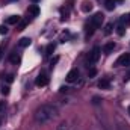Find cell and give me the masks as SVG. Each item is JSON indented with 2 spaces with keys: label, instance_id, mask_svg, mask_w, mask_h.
<instances>
[{
  "label": "cell",
  "instance_id": "8fae6325",
  "mask_svg": "<svg viewBox=\"0 0 130 130\" xmlns=\"http://www.w3.org/2000/svg\"><path fill=\"white\" fill-rule=\"evenodd\" d=\"M98 88H101V89H110V82L107 79H101L98 82Z\"/></svg>",
  "mask_w": 130,
  "mask_h": 130
},
{
  "label": "cell",
  "instance_id": "6da1fadb",
  "mask_svg": "<svg viewBox=\"0 0 130 130\" xmlns=\"http://www.w3.org/2000/svg\"><path fill=\"white\" fill-rule=\"evenodd\" d=\"M59 115V109L55 104H42L35 112V121L38 124H47Z\"/></svg>",
  "mask_w": 130,
  "mask_h": 130
},
{
  "label": "cell",
  "instance_id": "4316f807",
  "mask_svg": "<svg viewBox=\"0 0 130 130\" xmlns=\"http://www.w3.org/2000/svg\"><path fill=\"white\" fill-rule=\"evenodd\" d=\"M65 91H68V88L67 86H61V92H65Z\"/></svg>",
  "mask_w": 130,
  "mask_h": 130
},
{
  "label": "cell",
  "instance_id": "5bb4252c",
  "mask_svg": "<svg viewBox=\"0 0 130 130\" xmlns=\"http://www.w3.org/2000/svg\"><path fill=\"white\" fill-rule=\"evenodd\" d=\"M9 61L12 62V64L18 65L20 62H21V59H20V56L17 55V53H11V56H9Z\"/></svg>",
  "mask_w": 130,
  "mask_h": 130
},
{
  "label": "cell",
  "instance_id": "9c48e42d",
  "mask_svg": "<svg viewBox=\"0 0 130 130\" xmlns=\"http://www.w3.org/2000/svg\"><path fill=\"white\" fill-rule=\"evenodd\" d=\"M21 21V17L20 15H11L8 20H6V24H18Z\"/></svg>",
  "mask_w": 130,
  "mask_h": 130
},
{
  "label": "cell",
  "instance_id": "7c38bea8",
  "mask_svg": "<svg viewBox=\"0 0 130 130\" xmlns=\"http://www.w3.org/2000/svg\"><path fill=\"white\" fill-rule=\"evenodd\" d=\"M39 12H41V11H39V6H38V5H32V6L29 8V14H30L32 17H38Z\"/></svg>",
  "mask_w": 130,
  "mask_h": 130
},
{
  "label": "cell",
  "instance_id": "8992f818",
  "mask_svg": "<svg viewBox=\"0 0 130 130\" xmlns=\"http://www.w3.org/2000/svg\"><path fill=\"white\" fill-rule=\"evenodd\" d=\"M35 85H36V86H41V88H42V86H47V85H48V77H47L45 74H39V76L35 79Z\"/></svg>",
  "mask_w": 130,
  "mask_h": 130
},
{
  "label": "cell",
  "instance_id": "5b68a950",
  "mask_svg": "<svg viewBox=\"0 0 130 130\" xmlns=\"http://www.w3.org/2000/svg\"><path fill=\"white\" fill-rule=\"evenodd\" d=\"M79 76H80V74H79V70H76V68H74V70H71V71L67 74V77H65V79H67V82H68V83H74V82H77Z\"/></svg>",
  "mask_w": 130,
  "mask_h": 130
},
{
  "label": "cell",
  "instance_id": "4fadbf2b",
  "mask_svg": "<svg viewBox=\"0 0 130 130\" xmlns=\"http://www.w3.org/2000/svg\"><path fill=\"white\" fill-rule=\"evenodd\" d=\"M120 24H123V26H129L130 24V14H124V15H121V18H120Z\"/></svg>",
  "mask_w": 130,
  "mask_h": 130
},
{
  "label": "cell",
  "instance_id": "ac0fdd59",
  "mask_svg": "<svg viewBox=\"0 0 130 130\" xmlns=\"http://www.w3.org/2000/svg\"><path fill=\"white\" fill-rule=\"evenodd\" d=\"M112 27H113V24H112V23H107V24L104 26V35H110V33H112Z\"/></svg>",
  "mask_w": 130,
  "mask_h": 130
},
{
  "label": "cell",
  "instance_id": "ffe728a7",
  "mask_svg": "<svg viewBox=\"0 0 130 130\" xmlns=\"http://www.w3.org/2000/svg\"><path fill=\"white\" fill-rule=\"evenodd\" d=\"M5 109H6V101H0V118H3Z\"/></svg>",
  "mask_w": 130,
  "mask_h": 130
},
{
  "label": "cell",
  "instance_id": "7a4b0ae2",
  "mask_svg": "<svg viewBox=\"0 0 130 130\" xmlns=\"http://www.w3.org/2000/svg\"><path fill=\"white\" fill-rule=\"evenodd\" d=\"M103 20H104V15L101 14V12H97V14H94L92 17H91V20H89V24L92 26V27H101V23H103Z\"/></svg>",
  "mask_w": 130,
  "mask_h": 130
},
{
  "label": "cell",
  "instance_id": "83f0119b",
  "mask_svg": "<svg viewBox=\"0 0 130 130\" xmlns=\"http://www.w3.org/2000/svg\"><path fill=\"white\" fill-rule=\"evenodd\" d=\"M58 61H59V58H55V59H53V61H52V65H53V64H56V62H58Z\"/></svg>",
  "mask_w": 130,
  "mask_h": 130
},
{
  "label": "cell",
  "instance_id": "52a82bcc",
  "mask_svg": "<svg viewBox=\"0 0 130 130\" xmlns=\"http://www.w3.org/2000/svg\"><path fill=\"white\" fill-rule=\"evenodd\" d=\"M115 47H117V44H115L113 41H110V42H106V44L103 45V53L109 55V53H112V52L115 50Z\"/></svg>",
  "mask_w": 130,
  "mask_h": 130
},
{
  "label": "cell",
  "instance_id": "44dd1931",
  "mask_svg": "<svg viewBox=\"0 0 130 130\" xmlns=\"http://www.w3.org/2000/svg\"><path fill=\"white\" fill-rule=\"evenodd\" d=\"M2 94H3V95H8V94H9V86L5 85V83L2 85Z\"/></svg>",
  "mask_w": 130,
  "mask_h": 130
},
{
  "label": "cell",
  "instance_id": "cb8c5ba5",
  "mask_svg": "<svg viewBox=\"0 0 130 130\" xmlns=\"http://www.w3.org/2000/svg\"><path fill=\"white\" fill-rule=\"evenodd\" d=\"M5 80H6V83H12V82H14V76H12V74H6Z\"/></svg>",
  "mask_w": 130,
  "mask_h": 130
},
{
  "label": "cell",
  "instance_id": "7402d4cb",
  "mask_svg": "<svg viewBox=\"0 0 130 130\" xmlns=\"http://www.w3.org/2000/svg\"><path fill=\"white\" fill-rule=\"evenodd\" d=\"M95 74H97V70H95V68H91V70L88 71V77H89V79L95 77Z\"/></svg>",
  "mask_w": 130,
  "mask_h": 130
},
{
  "label": "cell",
  "instance_id": "f1b7e54d",
  "mask_svg": "<svg viewBox=\"0 0 130 130\" xmlns=\"http://www.w3.org/2000/svg\"><path fill=\"white\" fill-rule=\"evenodd\" d=\"M33 3H38V2H39V0H32Z\"/></svg>",
  "mask_w": 130,
  "mask_h": 130
},
{
  "label": "cell",
  "instance_id": "277c9868",
  "mask_svg": "<svg viewBox=\"0 0 130 130\" xmlns=\"http://www.w3.org/2000/svg\"><path fill=\"white\" fill-rule=\"evenodd\" d=\"M129 65H130V53L121 55L115 62V67H129Z\"/></svg>",
  "mask_w": 130,
  "mask_h": 130
},
{
  "label": "cell",
  "instance_id": "f546056e",
  "mask_svg": "<svg viewBox=\"0 0 130 130\" xmlns=\"http://www.w3.org/2000/svg\"><path fill=\"white\" fill-rule=\"evenodd\" d=\"M2 121H3V118H0V124H2Z\"/></svg>",
  "mask_w": 130,
  "mask_h": 130
},
{
  "label": "cell",
  "instance_id": "484cf974",
  "mask_svg": "<svg viewBox=\"0 0 130 130\" xmlns=\"http://www.w3.org/2000/svg\"><path fill=\"white\" fill-rule=\"evenodd\" d=\"M92 103H94V104H98V103H100V98H98V97H94V101H92Z\"/></svg>",
  "mask_w": 130,
  "mask_h": 130
},
{
  "label": "cell",
  "instance_id": "ba28073f",
  "mask_svg": "<svg viewBox=\"0 0 130 130\" xmlns=\"http://www.w3.org/2000/svg\"><path fill=\"white\" fill-rule=\"evenodd\" d=\"M82 11L83 12H91L92 11V3L89 0H83L82 2Z\"/></svg>",
  "mask_w": 130,
  "mask_h": 130
},
{
  "label": "cell",
  "instance_id": "e0dca14e",
  "mask_svg": "<svg viewBox=\"0 0 130 130\" xmlns=\"http://www.w3.org/2000/svg\"><path fill=\"white\" fill-rule=\"evenodd\" d=\"M94 32H95V27H92L91 24H88V26H86V38L92 36V35H94Z\"/></svg>",
  "mask_w": 130,
  "mask_h": 130
},
{
  "label": "cell",
  "instance_id": "1f68e13d",
  "mask_svg": "<svg viewBox=\"0 0 130 130\" xmlns=\"http://www.w3.org/2000/svg\"><path fill=\"white\" fill-rule=\"evenodd\" d=\"M12 2H15V0H12Z\"/></svg>",
  "mask_w": 130,
  "mask_h": 130
},
{
  "label": "cell",
  "instance_id": "603a6c76",
  "mask_svg": "<svg viewBox=\"0 0 130 130\" xmlns=\"http://www.w3.org/2000/svg\"><path fill=\"white\" fill-rule=\"evenodd\" d=\"M6 33H8V26L2 24V26H0V35H6Z\"/></svg>",
  "mask_w": 130,
  "mask_h": 130
},
{
  "label": "cell",
  "instance_id": "3957f363",
  "mask_svg": "<svg viewBox=\"0 0 130 130\" xmlns=\"http://www.w3.org/2000/svg\"><path fill=\"white\" fill-rule=\"evenodd\" d=\"M100 55H101V48H100V47H94V48L91 50L89 56H88V65L95 64L98 59H100Z\"/></svg>",
  "mask_w": 130,
  "mask_h": 130
},
{
  "label": "cell",
  "instance_id": "d4e9b609",
  "mask_svg": "<svg viewBox=\"0 0 130 130\" xmlns=\"http://www.w3.org/2000/svg\"><path fill=\"white\" fill-rule=\"evenodd\" d=\"M67 129H68V124H67V123H62V124H61V127H59L58 130H67Z\"/></svg>",
  "mask_w": 130,
  "mask_h": 130
},
{
  "label": "cell",
  "instance_id": "d6986e66",
  "mask_svg": "<svg viewBox=\"0 0 130 130\" xmlns=\"http://www.w3.org/2000/svg\"><path fill=\"white\" fill-rule=\"evenodd\" d=\"M124 32H126V27H124L123 24H118V26H117V33H118L120 36H123Z\"/></svg>",
  "mask_w": 130,
  "mask_h": 130
},
{
  "label": "cell",
  "instance_id": "2e32d148",
  "mask_svg": "<svg viewBox=\"0 0 130 130\" xmlns=\"http://www.w3.org/2000/svg\"><path fill=\"white\" fill-rule=\"evenodd\" d=\"M53 52H55V44H48V45L45 47V56L53 55Z\"/></svg>",
  "mask_w": 130,
  "mask_h": 130
},
{
  "label": "cell",
  "instance_id": "4dcf8cb0",
  "mask_svg": "<svg viewBox=\"0 0 130 130\" xmlns=\"http://www.w3.org/2000/svg\"><path fill=\"white\" fill-rule=\"evenodd\" d=\"M129 115H130V106H129Z\"/></svg>",
  "mask_w": 130,
  "mask_h": 130
},
{
  "label": "cell",
  "instance_id": "d6a6232c",
  "mask_svg": "<svg viewBox=\"0 0 130 130\" xmlns=\"http://www.w3.org/2000/svg\"><path fill=\"white\" fill-rule=\"evenodd\" d=\"M120 2H121V0H120Z\"/></svg>",
  "mask_w": 130,
  "mask_h": 130
},
{
  "label": "cell",
  "instance_id": "9a60e30c",
  "mask_svg": "<svg viewBox=\"0 0 130 130\" xmlns=\"http://www.w3.org/2000/svg\"><path fill=\"white\" fill-rule=\"evenodd\" d=\"M106 9L107 11H113L115 9V0H106Z\"/></svg>",
  "mask_w": 130,
  "mask_h": 130
},
{
  "label": "cell",
  "instance_id": "30bf717a",
  "mask_svg": "<svg viewBox=\"0 0 130 130\" xmlns=\"http://www.w3.org/2000/svg\"><path fill=\"white\" fill-rule=\"evenodd\" d=\"M30 42H32V39H30V38H21V39L18 41V45H20L21 48H26V47H29V45H30Z\"/></svg>",
  "mask_w": 130,
  "mask_h": 130
}]
</instances>
